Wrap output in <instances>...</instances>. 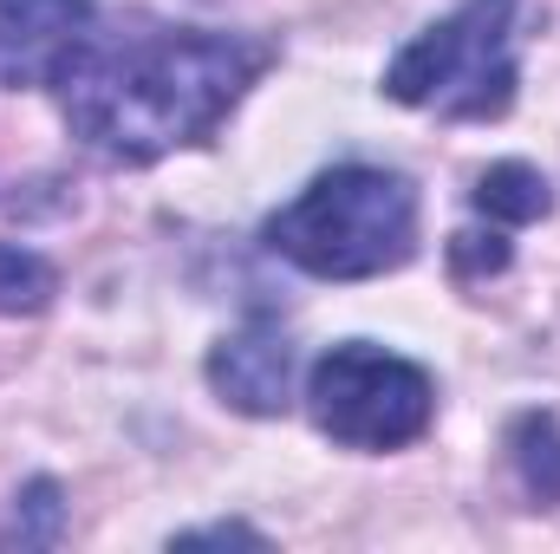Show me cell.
I'll return each mask as SVG.
<instances>
[{"label": "cell", "mask_w": 560, "mask_h": 554, "mask_svg": "<svg viewBox=\"0 0 560 554\" xmlns=\"http://www.w3.org/2000/svg\"><path fill=\"white\" fill-rule=\"evenodd\" d=\"M268 46L215 26H150L85 46L66 72V125L105 163H156L215 138V125L261 79Z\"/></svg>", "instance_id": "6da1fadb"}, {"label": "cell", "mask_w": 560, "mask_h": 554, "mask_svg": "<svg viewBox=\"0 0 560 554\" xmlns=\"http://www.w3.org/2000/svg\"><path fill=\"white\" fill-rule=\"evenodd\" d=\"M268 249L313 280L392 275L418 255V189L385 163H332L268 222Z\"/></svg>", "instance_id": "7a4b0ae2"}, {"label": "cell", "mask_w": 560, "mask_h": 554, "mask_svg": "<svg viewBox=\"0 0 560 554\" xmlns=\"http://www.w3.org/2000/svg\"><path fill=\"white\" fill-rule=\"evenodd\" d=\"M515 7L463 0L385 66V99L436 118H502L515 105Z\"/></svg>", "instance_id": "3957f363"}, {"label": "cell", "mask_w": 560, "mask_h": 554, "mask_svg": "<svg viewBox=\"0 0 560 554\" xmlns=\"http://www.w3.org/2000/svg\"><path fill=\"white\" fill-rule=\"evenodd\" d=\"M306 412L346 450H405L436 417V385L405 353H385L372 339H346V346L313 359Z\"/></svg>", "instance_id": "277c9868"}, {"label": "cell", "mask_w": 560, "mask_h": 554, "mask_svg": "<svg viewBox=\"0 0 560 554\" xmlns=\"http://www.w3.org/2000/svg\"><path fill=\"white\" fill-rule=\"evenodd\" d=\"M98 26L92 0H0V92L66 85Z\"/></svg>", "instance_id": "5b68a950"}, {"label": "cell", "mask_w": 560, "mask_h": 554, "mask_svg": "<svg viewBox=\"0 0 560 554\" xmlns=\"http://www.w3.org/2000/svg\"><path fill=\"white\" fill-rule=\"evenodd\" d=\"M209 385L229 412L242 417H280L293 399V346L268 320L235 326L229 339L209 346Z\"/></svg>", "instance_id": "8992f818"}, {"label": "cell", "mask_w": 560, "mask_h": 554, "mask_svg": "<svg viewBox=\"0 0 560 554\" xmlns=\"http://www.w3.org/2000/svg\"><path fill=\"white\" fill-rule=\"evenodd\" d=\"M476 209L489 216V222H541L548 209H555V189H548V176L535 170V163H522V157H502V163H489L482 176H476Z\"/></svg>", "instance_id": "52a82bcc"}, {"label": "cell", "mask_w": 560, "mask_h": 554, "mask_svg": "<svg viewBox=\"0 0 560 554\" xmlns=\"http://www.w3.org/2000/svg\"><path fill=\"white\" fill-rule=\"evenodd\" d=\"M509 463H515L522 489L541 509H560V417L555 412H522L509 424Z\"/></svg>", "instance_id": "ba28073f"}, {"label": "cell", "mask_w": 560, "mask_h": 554, "mask_svg": "<svg viewBox=\"0 0 560 554\" xmlns=\"http://www.w3.org/2000/svg\"><path fill=\"white\" fill-rule=\"evenodd\" d=\"M52 293H59V275H52L46 255H33L20 242H0V313H13V320L20 313H46Z\"/></svg>", "instance_id": "9c48e42d"}, {"label": "cell", "mask_w": 560, "mask_h": 554, "mask_svg": "<svg viewBox=\"0 0 560 554\" xmlns=\"http://www.w3.org/2000/svg\"><path fill=\"white\" fill-rule=\"evenodd\" d=\"M66 529V503H59V483L52 476H33L20 496H13V529H7V549H52Z\"/></svg>", "instance_id": "30bf717a"}, {"label": "cell", "mask_w": 560, "mask_h": 554, "mask_svg": "<svg viewBox=\"0 0 560 554\" xmlns=\"http://www.w3.org/2000/svg\"><path fill=\"white\" fill-rule=\"evenodd\" d=\"M509 262H515V249H509L502 229H463V235H450V268H456L463 280L502 275Z\"/></svg>", "instance_id": "8fae6325"}, {"label": "cell", "mask_w": 560, "mask_h": 554, "mask_svg": "<svg viewBox=\"0 0 560 554\" xmlns=\"http://www.w3.org/2000/svg\"><path fill=\"white\" fill-rule=\"evenodd\" d=\"M170 549H268V535L248 529V522H215V529H183V535H170Z\"/></svg>", "instance_id": "7c38bea8"}]
</instances>
